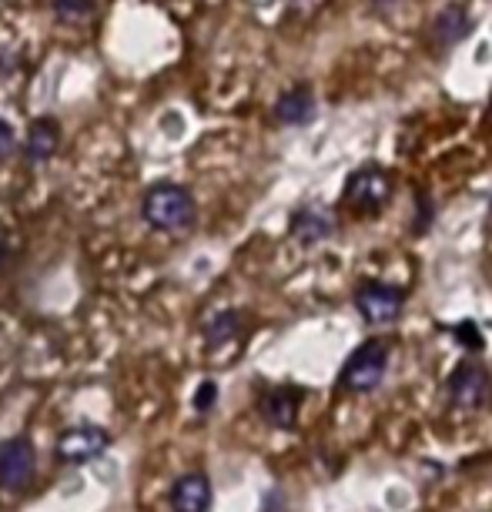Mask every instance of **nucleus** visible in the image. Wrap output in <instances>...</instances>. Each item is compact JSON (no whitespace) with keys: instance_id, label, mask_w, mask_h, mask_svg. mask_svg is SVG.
Instances as JSON below:
<instances>
[{"instance_id":"nucleus-1","label":"nucleus","mask_w":492,"mask_h":512,"mask_svg":"<svg viewBox=\"0 0 492 512\" xmlns=\"http://www.w3.org/2000/svg\"><path fill=\"white\" fill-rule=\"evenodd\" d=\"M141 215L158 231H181L195 221V198L178 185H158L144 195Z\"/></svg>"},{"instance_id":"nucleus-2","label":"nucleus","mask_w":492,"mask_h":512,"mask_svg":"<svg viewBox=\"0 0 492 512\" xmlns=\"http://www.w3.org/2000/svg\"><path fill=\"white\" fill-rule=\"evenodd\" d=\"M385 369H389V345L379 342V338H369L365 345L352 352V359L345 362L342 369V389L349 392H372L375 385L385 379Z\"/></svg>"},{"instance_id":"nucleus-3","label":"nucleus","mask_w":492,"mask_h":512,"mask_svg":"<svg viewBox=\"0 0 492 512\" xmlns=\"http://www.w3.org/2000/svg\"><path fill=\"white\" fill-rule=\"evenodd\" d=\"M392 198V178L385 175L382 168H362L355 171L345 185V201H349L352 211L359 215H375V211L385 208V201Z\"/></svg>"},{"instance_id":"nucleus-4","label":"nucleus","mask_w":492,"mask_h":512,"mask_svg":"<svg viewBox=\"0 0 492 512\" xmlns=\"http://www.w3.org/2000/svg\"><path fill=\"white\" fill-rule=\"evenodd\" d=\"M34 469H37V456L34 446L24 436L0 442V486L21 492L34 482Z\"/></svg>"},{"instance_id":"nucleus-5","label":"nucleus","mask_w":492,"mask_h":512,"mask_svg":"<svg viewBox=\"0 0 492 512\" xmlns=\"http://www.w3.org/2000/svg\"><path fill=\"white\" fill-rule=\"evenodd\" d=\"M355 305H359V312L369 325H392V322H399V315L405 308V292L392 285L369 282L355 292Z\"/></svg>"},{"instance_id":"nucleus-6","label":"nucleus","mask_w":492,"mask_h":512,"mask_svg":"<svg viewBox=\"0 0 492 512\" xmlns=\"http://www.w3.org/2000/svg\"><path fill=\"white\" fill-rule=\"evenodd\" d=\"M492 379L479 362H462L449 379V402L456 409H479L489 399Z\"/></svg>"},{"instance_id":"nucleus-7","label":"nucleus","mask_w":492,"mask_h":512,"mask_svg":"<svg viewBox=\"0 0 492 512\" xmlns=\"http://www.w3.org/2000/svg\"><path fill=\"white\" fill-rule=\"evenodd\" d=\"M111 446V436L98 425H77V429H67L61 439H57V459L61 462H88L98 459L104 449Z\"/></svg>"},{"instance_id":"nucleus-8","label":"nucleus","mask_w":492,"mask_h":512,"mask_svg":"<svg viewBox=\"0 0 492 512\" xmlns=\"http://www.w3.org/2000/svg\"><path fill=\"white\" fill-rule=\"evenodd\" d=\"M211 482L205 472H188L171 486V512H208Z\"/></svg>"},{"instance_id":"nucleus-9","label":"nucleus","mask_w":492,"mask_h":512,"mask_svg":"<svg viewBox=\"0 0 492 512\" xmlns=\"http://www.w3.org/2000/svg\"><path fill=\"white\" fill-rule=\"evenodd\" d=\"M305 392L295 389V385H278V389L265 392L262 399V415L268 425L275 429H292L295 419H298V405H302Z\"/></svg>"},{"instance_id":"nucleus-10","label":"nucleus","mask_w":492,"mask_h":512,"mask_svg":"<svg viewBox=\"0 0 492 512\" xmlns=\"http://www.w3.org/2000/svg\"><path fill=\"white\" fill-rule=\"evenodd\" d=\"M292 235L302 245H322L325 238L335 235V218L325 208H302L292 221Z\"/></svg>"},{"instance_id":"nucleus-11","label":"nucleus","mask_w":492,"mask_h":512,"mask_svg":"<svg viewBox=\"0 0 492 512\" xmlns=\"http://www.w3.org/2000/svg\"><path fill=\"white\" fill-rule=\"evenodd\" d=\"M312 114H315V98L308 88L285 91L275 104V118L282 124H305V121H312Z\"/></svg>"},{"instance_id":"nucleus-12","label":"nucleus","mask_w":492,"mask_h":512,"mask_svg":"<svg viewBox=\"0 0 492 512\" xmlns=\"http://www.w3.org/2000/svg\"><path fill=\"white\" fill-rule=\"evenodd\" d=\"M54 148H57V124L54 121H37L31 128V134H27V144H24L27 161L44 164L54 154Z\"/></svg>"},{"instance_id":"nucleus-13","label":"nucleus","mask_w":492,"mask_h":512,"mask_svg":"<svg viewBox=\"0 0 492 512\" xmlns=\"http://www.w3.org/2000/svg\"><path fill=\"white\" fill-rule=\"evenodd\" d=\"M466 11L462 7H446V11L439 14V21L436 27H432V37H436V44L439 47H449V44H456L462 34H466Z\"/></svg>"},{"instance_id":"nucleus-14","label":"nucleus","mask_w":492,"mask_h":512,"mask_svg":"<svg viewBox=\"0 0 492 512\" xmlns=\"http://www.w3.org/2000/svg\"><path fill=\"white\" fill-rule=\"evenodd\" d=\"M238 325H241V318L235 312H221V315L211 318V325H208V332H205L211 349H218V345L231 342V338L238 335Z\"/></svg>"},{"instance_id":"nucleus-15","label":"nucleus","mask_w":492,"mask_h":512,"mask_svg":"<svg viewBox=\"0 0 492 512\" xmlns=\"http://www.w3.org/2000/svg\"><path fill=\"white\" fill-rule=\"evenodd\" d=\"M94 4L91 0H54V14L64 24H84L91 17Z\"/></svg>"},{"instance_id":"nucleus-16","label":"nucleus","mask_w":492,"mask_h":512,"mask_svg":"<svg viewBox=\"0 0 492 512\" xmlns=\"http://www.w3.org/2000/svg\"><path fill=\"white\" fill-rule=\"evenodd\" d=\"M215 399H218V385L215 382H201V389H198V395H195V409L198 412H208L211 405H215Z\"/></svg>"},{"instance_id":"nucleus-17","label":"nucleus","mask_w":492,"mask_h":512,"mask_svg":"<svg viewBox=\"0 0 492 512\" xmlns=\"http://www.w3.org/2000/svg\"><path fill=\"white\" fill-rule=\"evenodd\" d=\"M14 144H17V138H14V131H11V124L7 121H0V161H7L14 154Z\"/></svg>"},{"instance_id":"nucleus-18","label":"nucleus","mask_w":492,"mask_h":512,"mask_svg":"<svg viewBox=\"0 0 492 512\" xmlns=\"http://www.w3.org/2000/svg\"><path fill=\"white\" fill-rule=\"evenodd\" d=\"M456 338H459V342H466L469 349H482V338L476 335V325H472V322L456 325Z\"/></svg>"},{"instance_id":"nucleus-19","label":"nucleus","mask_w":492,"mask_h":512,"mask_svg":"<svg viewBox=\"0 0 492 512\" xmlns=\"http://www.w3.org/2000/svg\"><path fill=\"white\" fill-rule=\"evenodd\" d=\"M295 7H302V11H315L318 4H322V0H292Z\"/></svg>"},{"instance_id":"nucleus-20","label":"nucleus","mask_w":492,"mask_h":512,"mask_svg":"<svg viewBox=\"0 0 492 512\" xmlns=\"http://www.w3.org/2000/svg\"><path fill=\"white\" fill-rule=\"evenodd\" d=\"M7 262V245H4V235H0V268Z\"/></svg>"},{"instance_id":"nucleus-21","label":"nucleus","mask_w":492,"mask_h":512,"mask_svg":"<svg viewBox=\"0 0 492 512\" xmlns=\"http://www.w3.org/2000/svg\"><path fill=\"white\" fill-rule=\"evenodd\" d=\"M372 4H392V0H372Z\"/></svg>"}]
</instances>
